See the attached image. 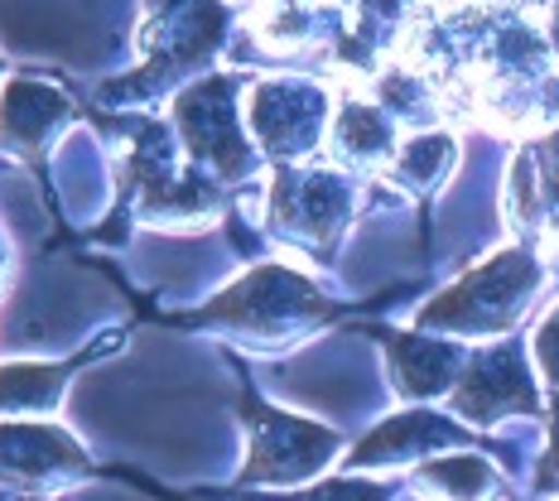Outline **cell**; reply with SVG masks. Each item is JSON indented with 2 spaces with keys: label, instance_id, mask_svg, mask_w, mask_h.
Here are the masks:
<instances>
[{
  "label": "cell",
  "instance_id": "obj_9",
  "mask_svg": "<svg viewBox=\"0 0 559 501\" xmlns=\"http://www.w3.org/2000/svg\"><path fill=\"white\" fill-rule=\"evenodd\" d=\"M391 126L381 111L362 107V102H347L343 116H337V150L357 165H371V159H386L391 155Z\"/></svg>",
  "mask_w": 559,
  "mask_h": 501
},
{
  "label": "cell",
  "instance_id": "obj_7",
  "mask_svg": "<svg viewBox=\"0 0 559 501\" xmlns=\"http://www.w3.org/2000/svg\"><path fill=\"white\" fill-rule=\"evenodd\" d=\"M449 444H468V434L439 415H401V419H391V425H381L377 434L353 453V463H401V458H411V453L449 449Z\"/></svg>",
  "mask_w": 559,
  "mask_h": 501
},
{
  "label": "cell",
  "instance_id": "obj_12",
  "mask_svg": "<svg viewBox=\"0 0 559 501\" xmlns=\"http://www.w3.org/2000/svg\"><path fill=\"white\" fill-rule=\"evenodd\" d=\"M449 159H453V140L449 135H419V140H411V145L401 150V159H395V179L415 183V189H429V183L449 169Z\"/></svg>",
  "mask_w": 559,
  "mask_h": 501
},
{
  "label": "cell",
  "instance_id": "obj_16",
  "mask_svg": "<svg viewBox=\"0 0 559 501\" xmlns=\"http://www.w3.org/2000/svg\"><path fill=\"white\" fill-rule=\"evenodd\" d=\"M550 34H555V53H559V5H555V25H550Z\"/></svg>",
  "mask_w": 559,
  "mask_h": 501
},
{
  "label": "cell",
  "instance_id": "obj_13",
  "mask_svg": "<svg viewBox=\"0 0 559 501\" xmlns=\"http://www.w3.org/2000/svg\"><path fill=\"white\" fill-rule=\"evenodd\" d=\"M289 501H386V487H367V482H329V487H313V492L289 497Z\"/></svg>",
  "mask_w": 559,
  "mask_h": 501
},
{
  "label": "cell",
  "instance_id": "obj_14",
  "mask_svg": "<svg viewBox=\"0 0 559 501\" xmlns=\"http://www.w3.org/2000/svg\"><path fill=\"white\" fill-rule=\"evenodd\" d=\"M535 353H540V367H545V377L559 381V309H555V319L545 323L540 333H535Z\"/></svg>",
  "mask_w": 559,
  "mask_h": 501
},
{
  "label": "cell",
  "instance_id": "obj_1",
  "mask_svg": "<svg viewBox=\"0 0 559 501\" xmlns=\"http://www.w3.org/2000/svg\"><path fill=\"white\" fill-rule=\"evenodd\" d=\"M540 265L531 251H502L487 265L453 285L444 299H435L419 313V329H449V333H502L511 319L521 313V305L531 299Z\"/></svg>",
  "mask_w": 559,
  "mask_h": 501
},
{
  "label": "cell",
  "instance_id": "obj_10",
  "mask_svg": "<svg viewBox=\"0 0 559 501\" xmlns=\"http://www.w3.org/2000/svg\"><path fill=\"white\" fill-rule=\"evenodd\" d=\"M492 468L483 458H449V463H435V468L419 473V487L429 497H449V501H483L492 492Z\"/></svg>",
  "mask_w": 559,
  "mask_h": 501
},
{
  "label": "cell",
  "instance_id": "obj_15",
  "mask_svg": "<svg viewBox=\"0 0 559 501\" xmlns=\"http://www.w3.org/2000/svg\"><path fill=\"white\" fill-rule=\"evenodd\" d=\"M550 419H555V449H550V458H545V468H540V487H559V401L550 405Z\"/></svg>",
  "mask_w": 559,
  "mask_h": 501
},
{
  "label": "cell",
  "instance_id": "obj_3",
  "mask_svg": "<svg viewBox=\"0 0 559 501\" xmlns=\"http://www.w3.org/2000/svg\"><path fill=\"white\" fill-rule=\"evenodd\" d=\"M247 419H251L255 439H251V463L241 473V482H299V477L319 473L333 458L337 439L329 429L289 419L280 410H265L255 395H247Z\"/></svg>",
  "mask_w": 559,
  "mask_h": 501
},
{
  "label": "cell",
  "instance_id": "obj_5",
  "mask_svg": "<svg viewBox=\"0 0 559 501\" xmlns=\"http://www.w3.org/2000/svg\"><path fill=\"white\" fill-rule=\"evenodd\" d=\"M255 135L271 155H299V150L313 145L323 121V97L313 87H295V83H271L255 92L251 107Z\"/></svg>",
  "mask_w": 559,
  "mask_h": 501
},
{
  "label": "cell",
  "instance_id": "obj_11",
  "mask_svg": "<svg viewBox=\"0 0 559 501\" xmlns=\"http://www.w3.org/2000/svg\"><path fill=\"white\" fill-rule=\"evenodd\" d=\"M68 367H5L0 371V410H49Z\"/></svg>",
  "mask_w": 559,
  "mask_h": 501
},
{
  "label": "cell",
  "instance_id": "obj_8",
  "mask_svg": "<svg viewBox=\"0 0 559 501\" xmlns=\"http://www.w3.org/2000/svg\"><path fill=\"white\" fill-rule=\"evenodd\" d=\"M391 357H395V381L405 395H435L444 391L459 371V353L429 337H386Z\"/></svg>",
  "mask_w": 559,
  "mask_h": 501
},
{
  "label": "cell",
  "instance_id": "obj_2",
  "mask_svg": "<svg viewBox=\"0 0 559 501\" xmlns=\"http://www.w3.org/2000/svg\"><path fill=\"white\" fill-rule=\"evenodd\" d=\"M333 305L329 299L313 295L309 279L280 271V265H265L251 279H241L237 289H227L217 305L203 309L207 323H241L251 333H289V323H313V319H329Z\"/></svg>",
  "mask_w": 559,
  "mask_h": 501
},
{
  "label": "cell",
  "instance_id": "obj_6",
  "mask_svg": "<svg viewBox=\"0 0 559 501\" xmlns=\"http://www.w3.org/2000/svg\"><path fill=\"white\" fill-rule=\"evenodd\" d=\"M227 92H231L227 83H207V87L189 92V97L179 102V121H183V131H189L193 155L217 159V169L237 174V169H247V145H241V135H237V116H231Z\"/></svg>",
  "mask_w": 559,
  "mask_h": 501
},
{
  "label": "cell",
  "instance_id": "obj_4",
  "mask_svg": "<svg viewBox=\"0 0 559 501\" xmlns=\"http://www.w3.org/2000/svg\"><path fill=\"white\" fill-rule=\"evenodd\" d=\"M468 419H497L502 410H535V386H531V371L521 367V347H492L468 367V381L453 395Z\"/></svg>",
  "mask_w": 559,
  "mask_h": 501
}]
</instances>
